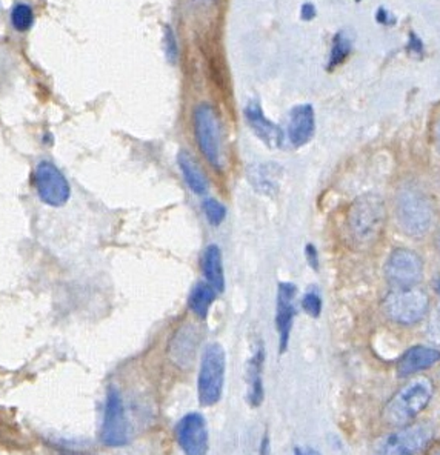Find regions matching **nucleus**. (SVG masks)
Returning <instances> with one entry per match:
<instances>
[{
    "label": "nucleus",
    "mask_w": 440,
    "mask_h": 455,
    "mask_svg": "<svg viewBox=\"0 0 440 455\" xmlns=\"http://www.w3.org/2000/svg\"><path fill=\"white\" fill-rule=\"evenodd\" d=\"M396 219L406 235L422 237L432 228L434 208L423 191L405 187L396 197Z\"/></svg>",
    "instance_id": "f03ea898"
},
{
    "label": "nucleus",
    "mask_w": 440,
    "mask_h": 455,
    "mask_svg": "<svg viewBox=\"0 0 440 455\" xmlns=\"http://www.w3.org/2000/svg\"><path fill=\"white\" fill-rule=\"evenodd\" d=\"M426 335H428V339L432 343L440 345V306L431 315L428 328H426Z\"/></svg>",
    "instance_id": "a878e982"
},
{
    "label": "nucleus",
    "mask_w": 440,
    "mask_h": 455,
    "mask_svg": "<svg viewBox=\"0 0 440 455\" xmlns=\"http://www.w3.org/2000/svg\"><path fill=\"white\" fill-rule=\"evenodd\" d=\"M36 193L45 205L48 207H63L71 197V187L67 177L54 163L42 160L37 163L32 174Z\"/></svg>",
    "instance_id": "6e6552de"
},
{
    "label": "nucleus",
    "mask_w": 440,
    "mask_h": 455,
    "mask_svg": "<svg viewBox=\"0 0 440 455\" xmlns=\"http://www.w3.org/2000/svg\"><path fill=\"white\" fill-rule=\"evenodd\" d=\"M430 299L426 293L417 288L394 289L385 297L384 311L390 320L399 325H415L428 313Z\"/></svg>",
    "instance_id": "423d86ee"
},
{
    "label": "nucleus",
    "mask_w": 440,
    "mask_h": 455,
    "mask_svg": "<svg viewBox=\"0 0 440 455\" xmlns=\"http://www.w3.org/2000/svg\"><path fill=\"white\" fill-rule=\"evenodd\" d=\"M282 169L275 163H259L249 167L247 171L248 182L255 193L274 195L279 191Z\"/></svg>",
    "instance_id": "f3484780"
},
{
    "label": "nucleus",
    "mask_w": 440,
    "mask_h": 455,
    "mask_svg": "<svg viewBox=\"0 0 440 455\" xmlns=\"http://www.w3.org/2000/svg\"><path fill=\"white\" fill-rule=\"evenodd\" d=\"M434 388L430 379L411 380L392 395L384 410V420L391 426H405L430 405Z\"/></svg>",
    "instance_id": "7ed1b4c3"
},
{
    "label": "nucleus",
    "mask_w": 440,
    "mask_h": 455,
    "mask_svg": "<svg viewBox=\"0 0 440 455\" xmlns=\"http://www.w3.org/2000/svg\"><path fill=\"white\" fill-rule=\"evenodd\" d=\"M194 134L197 145L203 157L213 165L220 168V129L218 114L208 103H200L194 109Z\"/></svg>",
    "instance_id": "1a4fd4ad"
},
{
    "label": "nucleus",
    "mask_w": 440,
    "mask_h": 455,
    "mask_svg": "<svg viewBox=\"0 0 440 455\" xmlns=\"http://www.w3.org/2000/svg\"><path fill=\"white\" fill-rule=\"evenodd\" d=\"M300 17L304 19V21H313V19L316 17V6H314L313 3H304V5H302Z\"/></svg>",
    "instance_id": "c756f323"
},
{
    "label": "nucleus",
    "mask_w": 440,
    "mask_h": 455,
    "mask_svg": "<svg viewBox=\"0 0 440 455\" xmlns=\"http://www.w3.org/2000/svg\"><path fill=\"white\" fill-rule=\"evenodd\" d=\"M434 142H436V147L440 151V120L436 123L434 127Z\"/></svg>",
    "instance_id": "473e14b6"
},
{
    "label": "nucleus",
    "mask_w": 440,
    "mask_h": 455,
    "mask_svg": "<svg viewBox=\"0 0 440 455\" xmlns=\"http://www.w3.org/2000/svg\"><path fill=\"white\" fill-rule=\"evenodd\" d=\"M439 251H440V235H439Z\"/></svg>",
    "instance_id": "e433bc0d"
},
{
    "label": "nucleus",
    "mask_w": 440,
    "mask_h": 455,
    "mask_svg": "<svg viewBox=\"0 0 440 455\" xmlns=\"http://www.w3.org/2000/svg\"><path fill=\"white\" fill-rule=\"evenodd\" d=\"M436 291L440 294V280L436 283Z\"/></svg>",
    "instance_id": "c9c22d12"
},
{
    "label": "nucleus",
    "mask_w": 440,
    "mask_h": 455,
    "mask_svg": "<svg viewBox=\"0 0 440 455\" xmlns=\"http://www.w3.org/2000/svg\"><path fill=\"white\" fill-rule=\"evenodd\" d=\"M101 441L108 447H122L129 441V425L121 392L114 386L108 388L105 400Z\"/></svg>",
    "instance_id": "0eeeda50"
},
{
    "label": "nucleus",
    "mask_w": 440,
    "mask_h": 455,
    "mask_svg": "<svg viewBox=\"0 0 440 455\" xmlns=\"http://www.w3.org/2000/svg\"><path fill=\"white\" fill-rule=\"evenodd\" d=\"M225 351L219 343H211L203 349L199 377H197V394L202 406L209 408L220 401L225 385Z\"/></svg>",
    "instance_id": "20e7f679"
},
{
    "label": "nucleus",
    "mask_w": 440,
    "mask_h": 455,
    "mask_svg": "<svg viewBox=\"0 0 440 455\" xmlns=\"http://www.w3.org/2000/svg\"><path fill=\"white\" fill-rule=\"evenodd\" d=\"M177 163H179L182 176L183 179H185L189 189L197 195L205 194L208 189V182L205 179V174L202 173V169L199 168V165H197L193 157L189 156L187 151H180L179 156H177Z\"/></svg>",
    "instance_id": "6ab92c4d"
},
{
    "label": "nucleus",
    "mask_w": 440,
    "mask_h": 455,
    "mask_svg": "<svg viewBox=\"0 0 440 455\" xmlns=\"http://www.w3.org/2000/svg\"><path fill=\"white\" fill-rule=\"evenodd\" d=\"M194 3H202V5H207L209 2H213V0H193Z\"/></svg>",
    "instance_id": "f704fd0d"
},
{
    "label": "nucleus",
    "mask_w": 440,
    "mask_h": 455,
    "mask_svg": "<svg viewBox=\"0 0 440 455\" xmlns=\"http://www.w3.org/2000/svg\"><path fill=\"white\" fill-rule=\"evenodd\" d=\"M351 52V41L350 37L345 36V32H337L334 36L333 46H331V54H330V63H328V70L336 68L337 65L342 63L345 59L350 56Z\"/></svg>",
    "instance_id": "412c9836"
},
{
    "label": "nucleus",
    "mask_w": 440,
    "mask_h": 455,
    "mask_svg": "<svg viewBox=\"0 0 440 455\" xmlns=\"http://www.w3.org/2000/svg\"><path fill=\"white\" fill-rule=\"evenodd\" d=\"M305 254H306V260L310 263V266L317 269L319 268V255H317V251L313 245H306L305 248Z\"/></svg>",
    "instance_id": "c85d7f7f"
},
{
    "label": "nucleus",
    "mask_w": 440,
    "mask_h": 455,
    "mask_svg": "<svg viewBox=\"0 0 440 455\" xmlns=\"http://www.w3.org/2000/svg\"><path fill=\"white\" fill-rule=\"evenodd\" d=\"M32 23H34V12L32 8L26 3H17L11 11V25L19 32L28 31Z\"/></svg>",
    "instance_id": "4be33fe9"
},
{
    "label": "nucleus",
    "mask_w": 440,
    "mask_h": 455,
    "mask_svg": "<svg viewBox=\"0 0 440 455\" xmlns=\"http://www.w3.org/2000/svg\"><path fill=\"white\" fill-rule=\"evenodd\" d=\"M264 363L265 349L264 345L255 348L253 357L248 361L247 380H248V401L253 408H259L265 397L264 389Z\"/></svg>",
    "instance_id": "dca6fc26"
},
{
    "label": "nucleus",
    "mask_w": 440,
    "mask_h": 455,
    "mask_svg": "<svg viewBox=\"0 0 440 455\" xmlns=\"http://www.w3.org/2000/svg\"><path fill=\"white\" fill-rule=\"evenodd\" d=\"M203 213H205L209 225L219 226L220 223L225 220L227 208L216 199H207L203 202Z\"/></svg>",
    "instance_id": "5701e85b"
},
{
    "label": "nucleus",
    "mask_w": 440,
    "mask_h": 455,
    "mask_svg": "<svg viewBox=\"0 0 440 455\" xmlns=\"http://www.w3.org/2000/svg\"><path fill=\"white\" fill-rule=\"evenodd\" d=\"M423 262L410 249H396L385 263V275L396 289L412 288L422 279Z\"/></svg>",
    "instance_id": "9d476101"
},
{
    "label": "nucleus",
    "mask_w": 440,
    "mask_h": 455,
    "mask_svg": "<svg viewBox=\"0 0 440 455\" xmlns=\"http://www.w3.org/2000/svg\"><path fill=\"white\" fill-rule=\"evenodd\" d=\"M202 273L209 286L218 294L225 289V274H223V262L219 246L209 245L202 257Z\"/></svg>",
    "instance_id": "a211bd4d"
},
{
    "label": "nucleus",
    "mask_w": 440,
    "mask_h": 455,
    "mask_svg": "<svg viewBox=\"0 0 440 455\" xmlns=\"http://www.w3.org/2000/svg\"><path fill=\"white\" fill-rule=\"evenodd\" d=\"M302 308H304V311L308 315H311V317H319L322 313V297L317 289H310V291L304 295V299H302Z\"/></svg>",
    "instance_id": "b1692460"
},
{
    "label": "nucleus",
    "mask_w": 440,
    "mask_h": 455,
    "mask_svg": "<svg viewBox=\"0 0 440 455\" xmlns=\"http://www.w3.org/2000/svg\"><path fill=\"white\" fill-rule=\"evenodd\" d=\"M294 455H322L319 451L310 446H295L293 449Z\"/></svg>",
    "instance_id": "7c9ffc66"
},
{
    "label": "nucleus",
    "mask_w": 440,
    "mask_h": 455,
    "mask_svg": "<svg viewBox=\"0 0 440 455\" xmlns=\"http://www.w3.org/2000/svg\"><path fill=\"white\" fill-rule=\"evenodd\" d=\"M440 360V351L428 346H412L400 357L397 363V374L400 377H408L423 369L431 368Z\"/></svg>",
    "instance_id": "2eb2a0df"
},
{
    "label": "nucleus",
    "mask_w": 440,
    "mask_h": 455,
    "mask_svg": "<svg viewBox=\"0 0 440 455\" xmlns=\"http://www.w3.org/2000/svg\"><path fill=\"white\" fill-rule=\"evenodd\" d=\"M386 222L385 202L377 194H365L353 202L348 211L346 228L351 240L359 246L376 243Z\"/></svg>",
    "instance_id": "f257e3e1"
},
{
    "label": "nucleus",
    "mask_w": 440,
    "mask_h": 455,
    "mask_svg": "<svg viewBox=\"0 0 440 455\" xmlns=\"http://www.w3.org/2000/svg\"><path fill=\"white\" fill-rule=\"evenodd\" d=\"M356 2H360V0H356Z\"/></svg>",
    "instance_id": "4c0bfd02"
},
{
    "label": "nucleus",
    "mask_w": 440,
    "mask_h": 455,
    "mask_svg": "<svg viewBox=\"0 0 440 455\" xmlns=\"http://www.w3.org/2000/svg\"><path fill=\"white\" fill-rule=\"evenodd\" d=\"M176 440L185 455H207L209 451V434L207 420L199 412H188L177 421Z\"/></svg>",
    "instance_id": "9b49d317"
},
{
    "label": "nucleus",
    "mask_w": 440,
    "mask_h": 455,
    "mask_svg": "<svg viewBox=\"0 0 440 455\" xmlns=\"http://www.w3.org/2000/svg\"><path fill=\"white\" fill-rule=\"evenodd\" d=\"M428 455H440V443L432 446L430 449V452H428Z\"/></svg>",
    "instance_id": "72a5a7b5"
},
{
    "label": "nucleus",
    "mask_w": 440,
    "mask_h": 455,
    "mask_svg": "<svg viewBox=\"0 0 440 455\" xmlns=\"http://www.w3.org/2000/svg\"><path fill=\"white\" fill-rule=\"evenodd\" d=\"M432 440L428 425H411L384 435L373 446V455H417Z\"/></svg>",
    "instance_id": "39448f33"
},
{
    "label": "nucleus",
    "mask_w": 440,
    "mask_h": 455,
    "mask_svg": "<svg viewBox=\"0 0 440 455\" xmlns=\"http://www.w3.org/2000/svg\"><path fill=\"white\" fill-rule=\"evenodd\" d=\"M216 297H218V293L214 291L213 286H209L208 283H197L188 297V308L191 309L196 317L205 320Z\"/></svg>",
    "instance_id": "aec40b11"
},
{
    "label": "nucleus",
    "mask_w": 440,
    "mask_h": 455,
    "mask_svg": "<svg viewBox=\"0 0 440 455\" xmlns=\"http://www.w3.org/2000/svg\"><path fill=\"white\" fill-rule=\"evenodd\" d=\"M376 21L380 25H388V26L396 23V19L391 16V12H388L385 8H382V6H380V8L376 12Z\"/></svg>",
    "instance_id": "cd10ccee"
},
{
    "label": "nucleus",
    "mask_w": 440,
    "mask_h": 455,
    "mask_svg": "<svg viewBox=\"0 0 440 455\" xmlns=\"http://www.w3.org/2000/svg\"><path fill=\"white\" fill-rule=\"evenodd\" d=\"M259 455H269V438H268V435H264V438H262V441H260Z\"/></svg>",
    "instance_id": "2f4dec72"
},
{
    "label": "nucleus",
    "mask_w": 440,
    "mask_h": 455,
    "mask_svg": "<svg viewBox=\"0 0 440 455\" xmlns=\"http://www.w3.org/2000/svg\"><path fill=\"white\" fill-rule=\"evenodd\" d=\"M163 48H165L168 62L176 63L177 57H179V46H177V39L171 26H165V32H163Z\"/></svg>",
    "instance_id": "393cba45"
},
{
    "label": "nucleus",
    "mask_w": 440,
    "mask_h": 455,
    "mask_svg": "<svg viewBox=\"0 0 440 455\" xmlns=\"http://www.w3.org/2000/svg\"><path fill=\"white\" fill-rule=\"evenodd\" d=\"M295 294L297 288L293 283H279L277 303H275V329L279 335V352L284 354L290 345L293 321L295 315Z\"/></svg>",
    "instance_id": "f8f14e48"
},
{
    "label": "nucleus",
    "mask_w": 440,
    "mask_h": 455,
    "mask_svg": "<svg viewBox=\"0 0 440 455\" xmlns=\"http://www.w3.org/2000/svg\"><path fill=\"white\" fill-rule=\"evenodd\" d=\"M406 50H408L410 52H415V54H419V56L423 54V51H425L423 42H422V39H420L415 31L410 32L408 45H406Z\"/></svg>",
    "instance_id": "bb28decb"
},
{
    "label": "nucleus",
    "mask_w": 440,
    "mask_h": 455,
    "mask_svg": "<svg viewBox=\"0 0 440 455\" xmlns=\"http://www.w3.org/2000/svg\"><path fill=\"white\" fill-rule=\"evenodd\" d=\"M245 118L253 129V133L258 136L269 148H280L284 145V131L280 129L274 122L266 118L258 100H251L245 108Z\"/></svg>",
    "instance_id": "ddd939ff"
},
{
    "label": "nucleus",
    "mask_w": 440,
    "mask_h": 455,
    "mask_svg": "<svg viewBox=\"0 0 440 455\" xmlns=\"http://www.w3.org/2000/svg\"><path fill=\"white\" fill-rule=\"evenodd\" d=\"M316 129V117H314V108L310 103L297 105L290 113L288 120V138L293 147L300 148L311 140Z\"/></svg>",
    "instance_id": "4468645a"
}]
</instances>
